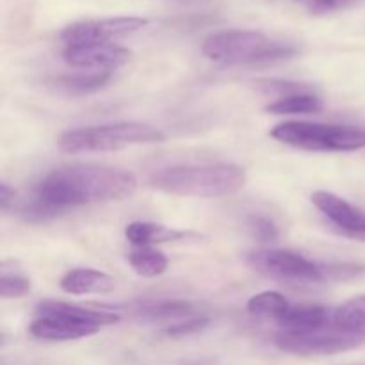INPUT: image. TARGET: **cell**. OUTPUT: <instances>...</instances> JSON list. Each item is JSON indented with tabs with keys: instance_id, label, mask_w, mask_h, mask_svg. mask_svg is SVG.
Returning a JSON list of instances; mask_svg holds the SVG:
<instances>
[{
	"instance_id": "1",
	"label": "cell",
	"mask_w": 365,
	"mask_h": 365,
	"mask_svg": "<svg viewBox=\"0 0 365 365\" xmlns=\"http://www.w3.org/2000/svg\"><path fill=\"white\" fill-rule=\"evenodd\" d=\"M138 178L130 171L100 164H71L46 173L34 189L31 216H56L73 207L130 198Z\"/></svg>"
},
{
	"instance_id": "2",
	"label": "cell",
	"mask_w": 365,
	"mask_h": 365,
	"mask_svg": "<svg viewBox=\"0 0 365 365\" xmlns=\"http://www.w3.org/2000/svg\"><path fill=\"white\" fill-rule=\"evenodd\" d=\"M248 175L245 168L232 163L178 164L164 168L150 177V185L157 191L192 198H223L241 191Z\"/></svg>"
},
{
	"instance_id": "3",
	"label": "cell",
	"mask_w": 365,
	"mask_h": 365,
	"mask_svg": "<svg viewBox=\"0 0 365 365\" xmlns=\"http://www.w3.org/2000/svg\"><path fill=\"white\" fill-rule=\"evenodd\" d=\"M246 264L255 273L284 284H327L362 277L365 267L351 262H316L292 250H257L246 255Z\"/></svg>"
},
{
	"instance_id": "4",
	"label": "cell",
	"mask_w": 365,
	"mask_h": 365,
	"mask_svg": "<svg viewBox=\"0 0 365 365\" xmlns=\"http://www.w3.org/2000/svg\"><path fill=\"white\" fill-rule=\"evenodd\" d=\"M202 53L212 63L246 66L289 59L298 53V48L291 43L278 41L259 31L227 29L210 34L203 41Z\"/></svg>"
},
{
	"instance_id": "5",
	"label": "cell",
	"mask_w": 365,
	"mask_h": 365,
	"mask_svg": "<svg viewBox=\"0 0 365 365\" xmlns=\"http://www.w3.org/2000/svg\"><path fill=\"white\" fill-rule=\"evenodd\" d=\"M164 141L166 134L153 125L141 121H118L63 132L59 138V148L64 153L114 152L128 146L159 145Z\"/></svg>"
},
{
	"instance_id": "6",
	"label": "cell",
	"mask_w": 365,
	"mask_h": 365,
	"mask_svg": "<svg viewBox=\"0 0 365 365\" xmlns=\"http://www.w3.org/2000/svg\"><path fill=\"white\" fill-rule=\"evenodd\" d=\"M269 134L282 145L309 152H356L365 148V128L353 125L285 121Z\"/></svg>"
},
{
	"instance_id": "7",
	"label": "cell",
	"mask_w": 365,
	"mask_h": 365,
	"mask_svg": "<svg viewBox=\"0 0 365 365\" xmlns=\"http://www.w3.org/2000/svg\"><path fill=\"white\" fill-rule=\"evenodd\" d=\"M365 342L362 335L341 330L334 323L309 331L280 330L274 335V346L280 351L298 356H324L360 348Z\"/></svg>"
},
{
	"instance_id": "8",
	"label": "cell",
	"mask_w": 365,
	"mask_h": 365,
	"mask_svg": "<svg viewBox=\"0 0 365 365\" xmlns=\"http://www.w3.org/2000/svg\"><path fill=\"white\" fill-rule=\"evenodd\" d=\"M146 25L148 20L141 16H113L75 21L61 31V41L64 43V46L84 45V43H114L113 39L134 34Z\"/></svg>"
},
{
	"instance_id": "9",
	"label": "cell",
	"mask_w": 365,
	"mask_h": 365,
	"mask_svg": "<svg viewBox=\"0 0 365 365\" xmlns=\"http://www.w3.org/2000/svg\"><path fill=\"white\" fill-rule=\"evenodd\" d=\"M312 203L334 225L335 230L353 241L365 242V210L330 191H316Z\"/></svg>"
},
{
	"instance_id": "10",
	"label": "cell",
	"mask_w": 365,
	"mask_h": 365,
	"mask_svg": "<svg viewBox=\"0 0 365 365\" xmlns=\"http://www.w3.org/2000/svg\"><path fill=\"white\" fill-rule=\"evenodd\" d=\"M63 59L78 70L114 71L130 59V50L116 43H84L68 45L63 50Z\"/></svg>"
},
{
	"instance_id": "11",
	"label": "cell",
	"mask_w": 365,
	"mask_h": 365,
	"mask_svg": "<svg viewBox=\"0 0 365 365\" xmlns=\"http://www.w3.org/2000/svg\"><path fill=\"white\" fill-rule=\"evenodd\" d=\"M100 330H102L100 327L78 323V321L68 319L63 316H50V314H36L29 327L32 337L50 342L77 341V339L91 337Z\"/></svg>"
},
{
	"instance_id": "12",
	"label": "cell",
	"mask_w": 365,
	"mask_h": 365,
	"mask_svg": "<svg viewBox=\"0 0 365 365\" xmlns=\"http://www.w3.org/2000/svg\"><path fill=\"white\" fill-rule=\"evenodd\" d=\"M36 314H50V316H63L68 319L78 321L84 324H93V327H110L120 321V314L113 310L103 309H89V307L73 305V303L53 302V299H45V302L36 305Z\"/></svg>"
},
{
	"instance_id": "13",
	"label": "cell",
	"mask_w": 365,
	"mask_h": 365,
	"mask_svg": "<svg viewBox=\"0 0 365 365\" xmlns=\"http://www.w3.org/2000/svg\"><path fill=\"white\" fill-rule=\"evenodd\" d=\"M61 289L66 294L86 296V294H107L116 289V280L103 271L93 267H78L71 269L61 278Z\"/></svg>"
},
{
	"instance_id": "14",
	"label": "cell",
	"mask_w": 365,
	"mask_h": 365,
	"mask_svg": "<svg viewBox=\"0 0 365 365\" xmlns=\"http://www.w3.org/2000/svg\"><path fill=\"white\" fill-rule=\"evenodd\" d=\"M331 314L334 310L321 305H289V309L274 321L280 324L282 330L309 331L330 324Z\"/></svg>"
},
{
	"instance_id": "15",
	"label": "cell",
	"mask_w": 365,
	"mask_h": 365,
	"mask_svg": "<svg viewBox=\"0 0 365 365\" xmlns=\"http://www.w3.org/2000/svg\"><path fill=\"white\" fill-rule=\"evenodd\" d=\"M135 316L143 323H170L168 327H171V324L196 316V314L192 303L184 302V299H163V302L143 305L141 309L135 310Z\"/></svg>"
},
{
	"instance_id": "16",
	"label": "cell",
	"mask_w": 365,
	"mask_h": 365,
	"mask_svg": "<svg viewBox=\"0 0 365 365\" xmlns=\"http://www.w3.org/2000/svg\"><path fill=\"white\" fill-rule=\"evenodd\" d=\"M187 232L178 230V228L166 227L159 223H148V221H134L125 228V237L132 245L141 248V246L163 245V242L182 241L187 237Z\"/></svg>"
},
{
	"instance_id": "17",
	"label": "cell",
	"mask_w": 365,
	"mask_h": 365,
	"mask_svg": "<svg viewBox=\"0 0 365 365\" xmlns=\"http://www.w3.org/2000/svg\"><path fill=\"white\" fill-rule=\"evenodd\" d=\"M113 71L102 70H81L77 73L63 75L56 81L57 89L68 95H89L109 84Z\"/></svg>"
},
{
	"instance_id": "18",
	"label": "cell",
	"mask_w": 365,
	"mask_h": 365,
	"mask_svg": "<svg viewBox=\"0 0 365 365\" xmlns=\"http://www.w3.org/2000/svg\"><path fill=\"white\" fill-rule=\"evenodd\" d=\"M323 109V100L310 91L282 95L280 98L266 106V113L269 114H317Z\"/></svg>"
},
{
	"instance_id": "19",
	"label": "cell",
	"mask_w": 365,
	"mask_h": 365,
	"mask_svg": "<svg viewBox=\"0 0 365 365\" xmlns=\"http://www.w3.org/2000/svg\"><path fill=\"white\" fill-rule=\"evenodd\" d=\"M331 323L341 330L365 337V294L342 303L331 314Z\"/></svg>"
},
{
	"instance_id": "20",
	"label": "cell",
	"mask_w": 365,
	"mask_h": 365,
	"mask_svg": "<svg viewBox=\"0 0 365 365\" xmlns=\"http://www.w3.org/2000/svg\"><path fill=\"white\" fill-rule=\"evenodd\" d=\"M128 264L132 269L143 278H155L166 273L168 269V257L159 250L152 248V246H141L135 248L134 252L128 253Z\"/></svg>"
},
{
	"instance_id": "21",
	"label": "cell",
	"mask_w": 365,
	"mask_h": 365,
	"mask_svg": "<svg viewBox=\"0 0 365 365\" xmlns=\"http://www.w3.org/2000/svg\"><path fill=\"white\" fill-rule=\"evenodd\" d=\"M291 303L285 299V296L278 291H264L252 296L246 303V309L253 316H267L277 319L282 312L289 309Z\"/></svg>"
},
{
	"instance_id": "22",
	"label": "cell",
	"mask_w": 365,
	"mask_h": 365,
	"mask_svg": "<svg viewBox=\"0 0 365 365\" xmlns=\"http://www.w3.org/2000/svg\"><path fill=\"white\" fill-rule=\"evenodd\" d=\"M31 291V282L20 273H7L2 269L0 277V296L2 298H21Z\"/></svg>"
},
{
	"instance_id": "23",
	"label": "cell",
	"mask_w": 365,
	"mask_h": 365,
	"mask_svg": "<svg viewBox=\"0 0 365 365\" xmlns=\"http://www.w3.org/2000/svg\"><path fill=\"white\" fill-rule=\"evenodd\" d=\"M248 228L253 234V237L262 242H273L280 237V230H278L277 223L273 220H269L267 216L250 217Z\"/></svg>"
},
{
	"instance_id": "24",
	"label": "cell",
	"mask_w": 365,
	"mask_h": 365,
	"mask_svg": "<svg viewBox=\"0 0 365 365\" xmlns=\"http://www.w3.org/2000/svg\"><path fill=\"white\" fill-rule=\"evenodd\" d=\"M207 327H209V317L196 314V316L178 321V323L171 324V327H166L164 334L170 335V337H185V335L198 334V331H202Z\"/></svg>"
},
{
	"instance_id": "25",
	"label": "cell",
	"mask_w": 365,
	"mask_h": 365,
	"mask_svg": "<svg viewBox=\"0 0 365 365\" xmlns=\"http://www.w3.org/2000/svg\"><path fill=\"white\" fill-rule=\"evenodd\" d=\"M312 14H327L351 6L355 0H292Z\"/></svg>"
},
{
	"instance_id": "26",
	"label": "cell",
	"mask_w": 365,
	"mask_h": 365,
	"mask_svg": "<svg viewBox=\"0 0 365 365\" xmlns=\"http://www.w3.org/2000/svg\"><path fill=\"white\" fill-rule=\"evenodd\" d=\"M14 196H16L14 189L9 187L6 182H2V184H0V207H2V210L9 209L11 203L14 202Z\"/></svg>"
}]
</instances>
